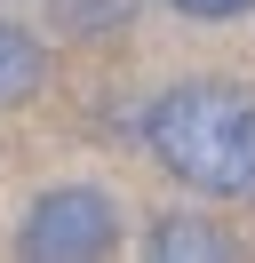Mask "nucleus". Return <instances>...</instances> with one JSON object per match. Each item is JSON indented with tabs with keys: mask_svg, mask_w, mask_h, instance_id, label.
<instances>
[{
	"mask_svg": "<svg viewBox=\"0 0 255 263\" xmlns=\"http://www.w3.org/2000/svg\"><path fill=\"white\" fill-rule=\"evenodd\" d=\"M40 72H48L40 40L16 32V24H0V104H24L32 88H40Z\"/></svg>",
	"mask_w": 255,
	"mask_h": 263,
	"instance_id": "obj_4",
	"label": "nucleus"
},
{
	"mask_svg": "<svg viewBox=\"0 0 255 263\" xmlns=\"http://www.w3.org/2000/svg\"><path fill=\"white\" fill-rule=\"evenodd\" d=\"M24 255L40 263H80V255H104L112 239H120V208H112L104 192H88V183H64V192H40L24 215Z\"/></svg>",
	"mask_w": 255,
	"mask_h": 263,
	"instance_id": "obj_2",
	"label": "nucleus"
},
{
	"mask_svg": "<svg viewBox=\"0 0 255 263\" xmlns=\"http://www.w3.org/2000/svg\"><path fill=\"white\" fill-rule=\"evenodd\" d=\"M143 144L175 183L215 199H255V96L223 80H184L143 112Z\"/></svg>",
	"mask_w": 255,
	"mask_h": 263,
	"instance_id": "obj_1",
	"label": "nucleus"
},
{
	"mask_svg": "<svg viewBox=\"0 0 255 263\" xmlns=\"http://www.w3.org/2000/svg\"><path fill=\"white\" fill-rule=\"evenodd\" d=\"M152 255H159V263H184V255H199V263H231L239 247L223 239V231H207V223H191V215H168V223L152 231Z\"/></svg>",
	"mask_w": 255,
	"mask_h": 263,
	"instance_id": "obj_3",
	"label": "nucleus"
},
{
	"mask_svg": "<svg viewBox=\"0 0 255 263\" xmlns=\"http://www.w3.org/2000/svg\"><path fill=\"white\" fill-rule=\"evenodd\" d=\"M175 16H199V24H223V16H247L255 0H168Z\"/></svg>",
	"mask_w": 255,
	"mask_h": 263,
	"instance_id": "obj_5",
	"label": "nucleus"
}]
</instances>
